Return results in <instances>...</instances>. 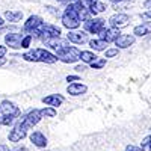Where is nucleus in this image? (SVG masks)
Returning a JSON list of instances; mask_svg holds the SVG:
<instances>
[{
    "mask_svg": "<svg viewBox=\"0 0 151 151\" xmlns=\"http://www.w3.org/2000/svg\"><path fill=\"white\" fill-rule=\"evenodd\" d=\"M20 107L15 106L14 103H11L8 101V100H5V101H2V119H0V124H3V125H9L12 124L18 116H20Z\"/></svg>",
    "mask_w": 151,
    "mask_h": 151,
    "instance_id": "obj_1",
    "label": "nucleus"
},
{
    "mask_svg": "<svg viewBox=\"0 0 151 151\" xmlns=\"http://www.w3.org/2000/svg\"><path fill=\"white\" fill-rule=\"evenodd\" d=\"M62 24H64L67 29H70V30L77 29L80 26V17H79V12H77V9H76L74 3H71L65 9L64 15H62Z\"/></svg>",
    "mask_w": 151,
    "mask_h": 151,
    "instance_id": "obj_2",
    "label": "nucleus"
},
{
    "mask_svg": "<svg viewBox=\"0 0 151 151\" xmlns=\"http://www.w3.org/2000/svg\"><path fill=\"white\" fill-rule=\"evenodd\" d=\"M80 55H82V52L79 48H76V47H64V48H60V50H58V59L59 60H62L64 64H73V62H76V60H79L80 59Z\"/></svg>",
    "mask_w": 151,
    "mask_h": 151,
    "instance_id": "obj_3",
    "label": "nucleus"
},
{
    "mask_svg": "<svg viewBox=\"0 0 151 151\" xmlns=\"http://www.w3.org/2000/svg\"><path fill=\"white\" fill-rule=\"evenodd\" d=\"M41 118H42V115H41V110L40 109H32V110H29L26 115H24L23 118H20L18 121L26 127L27 130L29 129H32L33 125H36L38 122L41 121Z\"/></svg>",
    "mask_w": 151,
    "mask_h": 151,
    "instance_id": "obj_4",
    "label": "nucleus"
},
{
    "mask_svg": "<svg viewBox=\"0 0 151 151\" xmlns=\"http://www.w3.org/2000/svg\"><path fill=\"white\" fill-rule=\"evenodd\" d=\"M26 136H27V129L24 127L20 121H17V124L14 125V129L9 132L8 139H9L11 142H20V141L24 139Z\"/></svg>",
    "mask_w": 151,
    "mask_h": 151,
    "instance_id": "obj_5",
    "label": "nucleus"
},
{
    "mask_svg": "<svg viewBox=\"0 0 151 151\" xmlns=\"http://www.w3.org/2000/svg\"><path fill=\"white\" fill-rule=\"evenodd\" d=\"M106 29V21L103 18H91L85 23V30L91 33H101Z\"/></svg>",
    "mask_w": 151,
    "mask_h": 151,
    "instance_id": "obj_6",
    "label": "nucleus"
},
{
    "mask_svg": "<svg viewBox=\"0 0 151 151\" xmlns=\"http://www.w3.org/2000/svg\"><path fill=\"white\" fill-rule=\"evenodd\" d=\"M60 29L59 27H56V26H53V24H45L44 23V26H42V32H41V40L45 42V41H48V40H53V38H59L60 36Z\"/></svg>",
    "mask_w": 151,
    "mask_h": 151,
    "instance_id": "obj_7",
    "label": "nucleus"
},
{
    "mask_svg": "<svg viewBox=\"0 0 151 151\" xmlns=\"http://www.w3.org/2000/svg\"><path fill=\"white\" fill-rule=\"evenodd\" d=\"M130 21V17L125 15V14H115L109 18V24L112 26V29H121V27H125Z\"/></svg>",
    "mask_w": 151,
    "mask_h": 151,
    "instance_id": "obj_8",
    "label": "nucleus"
},
{
    "mask_svg": "<svg viewBox=\"0 0 151 151\" xmlns=\"http://www.w3.org/2000/svg\"><path fill=\"white\" fill-rule=\"evenodd\" d=\"M41 24H44V21H42V18L41 17H38V15H32V17H29L27 18V21L24 23V32L26 33H35L38 29H40V26Z\"/></svg>",
    "mask_w": 151,
    "mask_h": 151,
    "instance_id": "obj_9",
    "label": "nucleus"
},
{
    "mask_svg": "<svg viewBox=\"0 0 151 151\" xmlns=\"http://www.w3.org/2000/svg\"><path fill=\"white\" fill-rule=\"evenodd\" d=\"M35 55H36V60L38 62H44V64H55V62L58 60V56H55L52 52L44 50V48H36Z\"/></svg>",
    "mask_w": 151,
    "mask_h": 151,
    "instance_id": "obj_10",
    "label": "nucleus"
},
{
    "mask_svg": "<svg viewBox=\"0 0 151 151\" xmlns=\"http://www.w3.org/2000/svg\"><path fill=\"white\" fill-rule=\"evenodd\" d=\"M23 38H24L23 33H9V35L5 36V42H6L11 48H20Z\"/></svg>",
    "mask_w": 151,
    "mask_h": 151,
    "instance_id": "obj_11",
    "label": "nucleus"
},
{
    "mask_svg": "<svg viewBox=\"0 0 151 151\" xmlns=\"http://www.w3.org/2000/svg\"><path fill=\"white\" fill-rule=\"evenodd\" d=\"M42 103L47 104L48 107H55V109H56L58 106H60L62 103H64V97L59 95V94H52V95L44 97V98H42Z\"/></svg>",
    "mask_w": 151,
    "mask_h": 151,
    "instance_id": "obj_12",
    "label": "nucleus"
},
{
    "mask_svg": "<svg viewBox=\"0 0 151 151\" xmlns=\"http://www.w3.org/2000/svg\"><path fill=\"white\" fill-rule=\"evenodd\" d=\"M118 36H119V30L118 29H104L101 33H100V40H103L106 42H115L118 40Z\"/></svg>",
    "mask_w": 151,
    "mask_h": 151,
    "instance_id": "obj_13",
    "label": "nucleus"
},
{
    "mask_svg": "<svg viewBox=\"0 0 151 151\" xmlns=\"http://www.w3.org/2000/svg\"><path fill=\"white\" fill-rule=\"evenodd\" d=\"M115 44H116V48H127L134 44V36L133 35H119Z\"/></svg>",
    "mask_w": 151,
    "mask_h": 151,
    "instance_id": "obj_14",
    "label": "nucleus"
},
{
    "mask_svg": "<svg viewBox=\"0 0 151 151\" xmlns=\"http://www.w3.org/2000/svg\"><path fill=\"white\" fill-rule=\"evenodd\" d=\"M30 142L38 148H44V147H47V137L41 132H33L30 134Z\"/></svg>",
    "mask_w": 151,
    "mask_h": 151,
    "instance_id": "obj_15",
    "label": "nucleus"
},
{
    "mask_svg": "<svg viewBox=\"0 0 151 151\" xmlns=\"http://www.w3.org/2000/svg\"><path fill=\"white\" fill-rule=\"evenodd\" d=\"M68 41L74 42V44H83L88 41V33L86 32H70L67 35Z\"/></svg>",
    "mask_w": 151,
    "mask_h": 151,
    "instance_id": "obj_16",
    "label": "nucleus"
},
{
    "mask_svg": "<svg viewBox=\"0 0 151 151\" xmlns=\"http://www.w3.org/2000/svg\"><path fill=\"white\" fill-rule=\"evenodd\" d=\"M88 91V86L86 85H82V83H71L68 85L67 88V92L70 95H74V97H77V95H82Z\"/></svg>",
    "mask_w": 151,
    "mask_h": 151,
    "instance_id": "obj_17",
    "label": "nucleus"
},
{
    "mask_svg": "<svg viewBox=\"0 0 151 151\" xmlns=\"http://www.w3.org/2000/svg\"><path fill=\"white\" fill-rule=\"evenodd\" d=\"M133 33L136 36H145V35L151 33V21H145V23L139 24V26H136L133 29Z\"/></svg>",
    "mask_w": 151,
    "mask_h": 151,
    "instance_id": "obj_18",
    "label": "nucleus"
},
{
    "mask_svg": "<svg viewBox=\"0 0 151 151\" xmlns=\"http://www.w3.org/2000/svg\"><path fill=\"white\" fill-rule=\"evenodd\" d=\"M5 18L11 23H17L23 18V12L21 11H6L5 12Z\"/></svg>",
    "mask_w": 151,
    "mask_h": 151,
    "instance_id": "obj_19",
    "label": "nucleus"
},
{
    "mask_svg": "<svg viewBox=\"0 0 151 151\" xmlns=\"http://www.w3.org/2000/svg\"><path fill=\"white\" fill-rule=\"evenodd\" d=\"M106 45H107V42L103 41V40H91V41H89V47H91L92 50H97V52L106 50Z\"/></svg>",
    "mask_w": 151,
    "mask_h": 151,
    "instance_id": "obj_20",
    "label": "nucleus"
},
{
    "mask_svg": "<svg viewBox=\"0 0 151 151\" xmlns=\"http://www.w3.org/2000/svg\"><path fill=\"white\" fill-rule=\"evenodd\" d=\"M80 59L85 62V64H94V62H95L98 58H97L95 53H92V52H82Z\"/></svg>",
    "mask_w": 151,
    "mask_h": 151,
    "instance_id": "obj_21",
    "label": "nucleus"
},
{
    "mask_svg": "<svg viewBox=\"0 0 151 151\" xmlns=\"http://www.w3.org/2000/svg\"><path fill=\"white\" fill-rule=\"evenodd\" d=\"M41 115L48 116V118H55L56 116V109L55 107H44V109H41Z\"/></svg>",
    "mask_w": 151,
    "mask_h": 151,
    "instance_id": "obj_22",
    "label": "nucleus"
},
{
    "mask_svg": "<svg viewBox=\"0 0 151 151\" xmlns=\"http://www.w3.org/2000/svg\"><path fill=\"white\" fill-rule=\"evenodd\" d=\"M141 148H142L144 151H151V134L145 136L144 139H142V142H141Z\"/></svg>",
    "mask_w": 151,
    "mask_h": 151,
    "instance_id": "obj_23",
    "label": "nucleus"
},
{
    "mask_svg": "<svg viewBox=\"0 0 151 151\" xmlns=\"http://www.w3.org/2000/svg\"><path fill=\"white\" fill-rule=\"evenodd\" d=\"M106 65V59H97L94 64H91L92 70H100V68H103Z\"/></svg>",
    "mask_w": 151,
    "mask_h": 151,
    "instance_id": "obj_24",
    "label": "nucleus"
},
{
    "mask_svg": "<svg viewBox=\"0 0 151 151\" xmlns=\"http://www.w3.org/2000/svg\"><path fill=\"white\" fill-rule=\"evenodd\" d=\"M30 42H32V36H30V35L24 36L23 41H21V47H23V48H27V47L30 45Z\"/></svg>",
    "mask_w": 151,
    "mask_h": 151,
    "instance_id": "obj_25",
    "label": "nucleus"
},
{
    "mask_svg": "<svg viewBox=\"0 0 151 151\" xmlns=\"http://www.w3.org/2000/svg\"><path fill=\"white\" fill-rule=\"evenodd\" d=\"M118 55V48H109L106 50V58H113Z\"/></svg>",
    "mask_w": 151,
    "mask_h": 151,
    "instance_id": "obj_26",
    "label": "nucleus"
},
{
    "mask_svg": "<svg viewBox=\"0 0 151 151\" xmlns=\"http://www.w3.org/2000/svg\"><path fill=\"white\" fill-rule=\"evenodd\" d=\"M125 151H144L141 147H134V145H129L127 148H125Z\"/></svg>",
    "mask_w": 151,
    "mask_h": 151,
    "instance_id": "obj_27",
    "label": "nucleus"
},
{
    "mask_svg": "<svg viewBox=\"0 0 151 151\" xmlns=\"http://www.w3.org/2000/svg\"><path fill=\"white\" fill-rule=\"evenodd\" d=\"M79 80H80L79 76H68L67 77V82H79Z\"/></svg>",
    "mask_w": 151,
    "mask_h": 151,
    "instance_id": "obj_28",
    "label": "nucleus"
},
{
    "mask_svg": "<svg viewBox=\"0 0 151 151\" xmlns=\"http://www.w3.org/2000/svg\"><path fill=\"white\" fill-rule=\"evenodd\" d=\"M6 52H8V48L3 47V45H0V59H2V58L6 55Z\"/></svg>",
    "mask_w": 151,
    "mask_h": 151,
    "instance_id": "obj_29",
    "label": "nucleus"
},
{
    "mask_svg": "<svg viewBox=\"0 0 151 151\" xmlns=\"http://www.w3.org/2000/svg\"><path fill=\"white\" fill-rule=\"evenodd\" d=\"M142 18H151V11H148V12H144V14L141 15Z\"/></svg>",
    "mask_w": 151,
    "mask_h": 151,
    "instance_id": "obj_30",
    "label": "nucleus"
},
{
    "mask_svg": "<svg viewBox=\"0 0 151 151\" xmlns=\"http://www.w3.org/2000/svg\"><path fill=\"white\" fill-rule=\"evenodd\" d=\"M85 70V65H77V67H76V71H77V73H82Z\"/></svg>",
    "mask_w": 151,
    "mask_h": 151,
    "instance_id": "obj_31",
    "label": "nucleus"
},
{
    "mask_svg": "<svg viewBox=\"0 0 151 151\" xmlns=\"http://www.w3.org/2000/svg\"><path fill=\"white\" fill-rule=\"evenodd\" d=\"M12 151H27V148H26V147H18V148L12 150Z\"/></svg>",
    "mask_w": 151,
    "mask_h": 151,
    "instance_id": "obj_32",
    "label": "nucleus"
},
{
    "mask_svg": "<svg viewBox=\"0 0 151 151\" xmlns=\"http://www.w3.org/2000/svg\"><path fill=\"white\" fill-rule=\"evenodd\" d=\"M0 151H11L6 145H0Z\"/></svg>",
    "mask_w": 151,
    "mask_h": 151,
    "instance_id": "obj_33",
    "label": "nucleus"
},
{
    "mask_svg": "<svg viewBox=\"0 0 151 151\" xmlns=\"http://www.w3.org/2000/svg\"><path fill=\"white\" fill-rule=\"evenodd\" d=\"M151 6V0H147V2L144 3V8H150Z\"/></svg>",
    "mask_w": 151,
    "mask_h": 151,
    "instance_id": "obj_34",
    "label": "nucleus"
},
{
    "mask_svg": "<svg viewBox=\"0 0 151 151\" xmlns=\"http://www.w3.org/2000/svg\"><path fill=\"white\" fill-rule=\"evenodd\" d=\"M5 62H6V60H5V59L2 58V59H0V65H3V64H5Z\"/></svg>",
    "mask_w": 151,
    "mask_h": 151,
    "instance_id": "obj_35",
    "label": "nucleus"
},
{
    "mask_svg": "<svg viewBox=\"0 0 151 151\" xmlns=\"http://www.w3.org/2000/svg\"><path fill=\"white\" fill-rule=\"evenodd\" d=\"M110 2H113V3H116V2H118V3H119V2H124V0H110Z\"/></svg>",
    "mask_w": 151,
    "mask_h": 151,
    "instance_id": "obj_36",
    "label": "nucleus"
},
{
    "mask_svg": "<svg viewBox=\"0 0 151 151\" xmlns=\"http://www.w3.org/2000/svg\"><path fill=\"white\" fill-rule=\"evenodd\" d=\"M2 24H3V18H2V17H0V26H2Z\"/></svg>",
    "mask_w": 151,
    "mask_h": 151,
    "instance_id": "obj_37",
    "label": "nucleus"
},
{
    "mask_svg": "<svg viewBox=\"0 0 151 151\" xmlns=\"http://www.w3.org/2000/svg\"><path fill=\"white\" fill-rule=\"evenodd\" d=\"M59 2H64V0H59Z\"/></svg>",
    "mask_w": 151,
    "mask_h": 151,
    "instance_id": "obj_38",
    "label": "nucleus"
}]
</instances>
